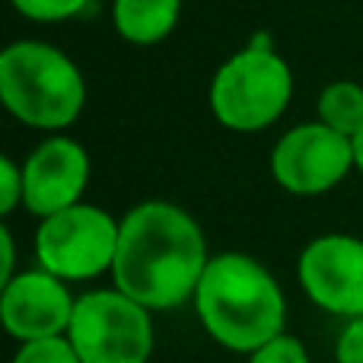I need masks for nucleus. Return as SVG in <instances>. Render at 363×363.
<instances>
[{
  "mask_svg": "<svg viewBox=\"0 0 363 363\" xmlns=\"http://www.w3.org/2000/svg\"><path fill=\"white\" fill-rule=\"evenodd\" d=\"M207 268L204 233L182 207L147 201L121 220L112 274L147 309H172L198 290Z\"/></svg>",
  "mask_w": 363,
  "mask_h": 363,
  "instance_id": "obj_1",
  "label": "nucleus"
},
{
  "mask_svg": "<svg viewBox=\"0 0 363 363\" xmlns=\"http://www.w3.org/2000/svg\"><path fill=\"white\" fill-rule=\"evenodd\" d=\"M204 328L230 351H258L284 335V294L274 277L245 255H217L207 262L194 290Z\"/></svg>",
  "mask_w": 363,
  "mask_h": 363,
  "instance_id": "obj_2",
  "label": "nucleus"
},
{
  "mask_svg": "<svg viewBox=\"0 0 363 363\" xmlns=\"http://www.w3.org/2000/svg\"><path fill=\"white\" fill-rule=\"evenodd\" d=\"M0 99L32 128H67L80 115L86 86L67 55L45 42H16L0 55Z\"/></svg>",
  "mask_w": 363,
  "mask_h": 363,
  "instance_id": "obj_3",
  "label": "nucleus"
},
{
  "mask_svg": "<svg viewBox=\"0 0 363 363\" xmlns=\"http://www.w3.org/2000/svg\"><path fill=\"white\" fill-rule=\"evenodd\" d=\"M294 93L290 67L264 48V42H252V48L233 55L217 70L211 83V108L220 125L233 131H262L281 118Z\"/></svg>",
  "mask_w": 363,
  "mask_h": 363,
  "instance_id": "obj_4",
  "label": "nucleus"
},
{
  "mask_svg": "<svg viewBox=\"0 0 363 363\" xmlns=\"http://www.w3.org/2000/svg\"><path fill=\"white\" fill-rule=\"evenodd\" d=\"M67 338L83 363H147L153 325L147 306L121 290H96L74 303Z\"/></svg>",
  "mask_w": 363,
  "mask_h": 363,
  "instance_id": "obj_5",
  "label": "nucleus"
},
{
  "mask_svg": "<svg viewBox=\"0 0 363 363\" xmlns=\"http://www.w3.org/2000/svg\"><path fill=\"white\" fill-rule=\"evenodd\" d=\"M121 223L106 211L89 204H74L45 217L35 236V255L42 271L61 281H86L115 264Z\"/></svg>",
  "mask_w": 363,
  "mask_h": 363,
  "instance_id": "obj_6",
  "label": "nucleus"
},
{
  "mask_svg": "<svg viewBox=\"0 0 363 363\" xmlns=\"http://www.w3.org/2000/svg\"><path fill=\"white\" fill-rule=\"evenodd\" d=\"M354 166V140L328 125H300L277 140L271 172L294 194H322L335 188Z\"/></svg>",
  "mask_w": 363,
  "mask_h": 363,
  "instance_id": "obj_7",
  "label": "nucleus"
},
{
  "mask_svg": "<svg viewBox=\"0 0 363 363\" xmlns=\"http://www.w3.org/2000/svg\"><path fill=\"white\" fill-rule=\"evenodd\" d=\"M300 284L315 306L335 315H363V242L322 236L300 255Z\"/></svg>",
  "mask_w": 363,
  "mask_h": 363,
  "instance_id": "obj_8",
  "label": "nucleus"
},
{
  "mask_svg": "<svg viewBox=\"0 0 363 363\" xmlns=\"http://www.w3.org/2000/svg\"><path fill=\"white\" fill-rule=\"evenodd\" d=\"M70 315H74V300L61 284V277L48 274V271L16 274L10 284H4L0 319H4L6 332L23 345L67 332Z\"/></svg>",
  "mask_w": 363,
  "mask_h": 363,
  "instance_id": "obj_9",
  "label": "nucleus"
},
{
  "mask_svg": "<svg viewBox=\"0 0 363 363\" xmlns=\"http://www.w3.org/2000/svg\"><path fill=\"white\" fill-rule=\"evenodd\" d=\"M86 179H89L86 150L70 138H51L26 160L23 201L32 213L51 217L57 211L80 204Z\"/></svg>",
  "mask_w": 363,
  "mask_h": 363,
  "instance_id": "obj_10",
  "label": "nucleus"
},
{
  "mask_svg": "<svg viewBox=\"0 0 363 363\" xmlns=\"http://www.w3.org/2000/svg\"><path fill=\"white\" fill-rule=\"evenodd\" d=\"M182 0H115V29L134 45H153L176 29Z\"/></svg>",
  "mask_w": 363,
  "mask_h": 363,
  "instance_id": "obj_11",
  "label": "nucleus"
},
{
  "mask_svg": "<svg viewBox=\"0 0 363 363\" xmlns=\"http://www.w3.org/2000/svg\"><path fill=\"white\" fill-rule=\"evenodd\" d=\"M319 118L332 131L354 140L363 131V89L351 80L325 86L319 96Z\"/></svg>",
  "mask_w": 363,
  "mask_h": 363,
  "instance_id": "obj_12",
  "label": "nucleus"
},
{
  "mask_svg": "<svg viewBox=\"0 0 363 363\" xmlns=\"http://www.w3.org/2000/svg\"><path fill=\"white\" fill-rule=\"evenodd\" d=\"M13 363H83V360L77 357L70 338L55 335V338H42V341H26Z\"/></svg>",
  "mask_w": 363,
  "mask_h": 363,
  "instance_id": "obj_13",
  "label": "nucleus"
},
{
  "mask_svg": "<svg viewBox=\"0 0 363 363\" xmlns=\"http://www.w3.org/2000/svg\"><path fill=\"white\" fill-rule=\"evenodd\" d=\"M89 0H13L23 16L38 19V23H57V19H70L86 6Z\"/></svg>",
  "mask_w": 363,
  "mask_h": 363,
  "instance_id": "obj_14",
  "label": "nucleus"
},
{
  "mask_svg": "<svg viewBox=\"0 0 363 363\" xmlns=\"http://www.w3.org/2000/svg\"><path fill=\"white\" fill-rule=\"evenodd\" d=\"M249 363H309V357H306V347L296 338L277 335L274 341H268V345H262L258 351H252Z\"/></svg>",
  "mask_w": 363,
  "mask_h": 363,
  "instance_id": "obj_15",
  "label": "nucleus"
},
{
  "mask_svg": "<svg viewBox=\"0 0 363 363\" xmlns=\"http://www.w3.org/2000/svg\"><path fill=\"white\" fill-rule=\"evenodd\" d=\"M0 191H4V198H0V211L10 213L13 207L23 201V169H16V163H13L10 157L0 160Z\"/></svg>",
  "mask_w": 363,
  "mask_h": 363,
  "instance_id": "obj_16",
  "label": "nucleus"
},
{
  "mask_svg": "<svg viewBox=\"0 0 363 363\" xmlns=\"http://www.w3.org/2000/svg\"><path fill=\"white\" fill-rule=\"evenodd\" d=\"M338 363H363V315H357V319L341 332Z\"/></svg>",
  "mask_w": 363,
  "mask_h": 363,
  "instance_id": "obj_17",
  "label": "nucleus"
},
{
  "mask_svg": "<svg viewBox=\"0 0 363 363\" xmlns=\"http://www.w3.org/2000/svg\"><path fill=\"white\" fill-rule=\"evenodd\" d=\"M0 242H4V262H0V281L10 284L13 281V262H16V252H13V233L0 230Z\"/></svg>",
  "mask_w": 363,
  "mask_h": 363,
  "instance_id": "obj_18",
  "label": "nucleus"
},
{
  "mask_svg": "<svg viewBox=\"0 0 363 363\" xmlns=\"http://www.w3.org/2000/svg\"><path fill=\"white\" fill-rule=\"evenodd\" d=\"M354 166L363 172V131L354 138Z\"/></svg>",
  "mask_w": 363,
  "mask_h": 363,
  "instance_id": "obj_19",
  "label": "nucleus"
}]
</instances>
